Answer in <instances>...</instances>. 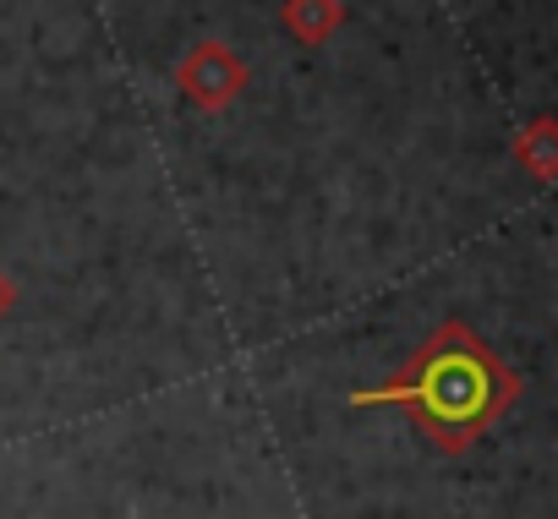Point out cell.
<instances>
[{
  "label": "cell",
  "mask_w": 558,
  "mask_h": 519,
  "mask_svg": "<svg viewBox=\"0 0 558 519\" xmlns=\"http://www.w3.org/2000/svg\"><path fill=\"white\" fill-rule=\"evenodd\" d=\"M520 388L525 383L504 367V356L471 323L449 318L411 350V361L395 378H384L378 388H356L351 405L356 410L395 405L411 416L416 437L433 454H465L504 421Z\"/></svg>",
  "instance_id": "cell-1"
},
{
  "label": "cell",
  "mask_w": 558,
  "mask_h": 519,
  "mask_svg": "<svg viewBox=\"0 0 558 519\" xmlns=\"http://www.w3.org/2000/svg\"><path fill=\"white\" fill-rule=\"evenodd\" d=\"M170 83L186 94V104L219 115V110H230V104L241 99V88H246V61H241L225 39H197V45L175 61Z\"/></svg>",
  "instance_id": "cell-2"
},
{
  "label": "cell",
  "mask_w": 558,
  "mask_h": 519,
  "mask_svg": "<svg viewBox=\"0 0 558 519\" xmlns=\"http://www.w3.org/2000/svg\"><path fill=\"white\" fill-rule=\"evenodd\" d=\"M279 28L296 45L318 50L345 28V0H286V7H279Z\"/></svg>",
  "instance_id": "cell-3"
},
{
  "label": "cell",
  "mask_w": 558,
  "mask_h": 519,
  "mask_svg": "<svg viewBox=\"0 0 558 519\" xmlns=\"http://www.w3.org/2000/svg\"><path fill=\"white\" fill-rule=\"evenodd\" d=\"M514 164H525V175L536 186H547L558 175V121L536 115L525 132H514Z\"/></svg>",
  "instance_id": "cell-4"
},
{
  "label": "cell",
  "mask_w": 558,
  "mask_h": 519,
  "mask_svg": "<svg viewBox=\"0 0 558 519\" xmlns=\"http://www.w3.org/2000/svg\"><path fill=\"white\" fill-rule=\"evenodd\" d=\"M12 307H17V280H12L7 269H0V323L12 318Z\"/></svg>",
  "instance_id": "cell-5"
}]
</instances>
